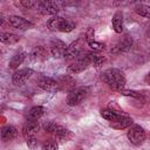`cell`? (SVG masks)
Listing matches in <instances>:
<instances>
[{"instance_id":"cell-8","label":"cell","mask_w":150,"mask_h":150,"mask_svg":"<svg viewBox=\"0 0 150 150\" xmlns=\"http://www.w3.org/2000/svg\"><path fill=\"white\" fill-rule=\"evenodd\" d=\"M82 42L81 40H76L74 41L71 45H69L67 47V50H66V54H64V59L70 61V60H76L79 57V55L82 53Z\"/></svg>"},{"instance_id":"cell-6","label":"cell","mask_w":150,"mask_h":150,"mask_svg":"<svg viewBox=\"0 0 150 150\" xmlns=\"http://www.w3.org/2000/svg\"><path fill=\"white\" fill-rule=\"evenodd\" d=\"M32 75H33V70L29 68H23V69L16 70L12 76V82L15 86H22L30 79Z\"/></svg>"},{"instance_id":"cell-30","label":"cell","mask_w":150,"mask_h":150,"mask_svg":"<svg viewBox=\"0 0 150 150\" xmlns=\"http://www.w3.org/2000/svg\"><path fill=\"white\" fill-rule=\"evenodd\" d=\"M27 145H28V148H30V149H35V148H38V145H39V141H38L35 137L28 138V139H27Z\"/></svg>"},{"instance_id":"cell-2","label":"cell","mask_w":150,"mask_h":150,"mask_svg":"<svg viewBox=\"0 0 150 150\" xmlns=\"http://www.w3.org/2000/svg\"><path fill=\"white\" fill-rule=\"evenodd\" d=\"M47 27L52 32L68 33V32H71L75 28V23L73 21H70V20H67V19L62 18V16L55 15V16H52L47 21Z\"/></svg>"},{"instance_id":"cell-13","label":"cell","mask_w":150,"mask_h":150,"mask_svg":"<svg viewBox=\"0 0 150 150\" xmlns=\"http://www.w3.org/2000/svg\"><path fill=\"white\" fill-rule=\"evenodd\" d=\"M73 136H74V134L69 130V129H67V128H64V127H60L59 128V130L54 134V137H55V141L57 142V143H66V142H68V141H70L71 138H73Z\"/></svg>"},{"instance_id":"cell-16","label":"cell","mask_w":150,"mask_h":150,"mask_svg":"<svg viewBox=\"0 0 150 150\" xmlns=\"http://www.w3.org/2000/svg\"><path fill=\"white\" fill-rule=\"evenodd\" d=\"M45 111H46V109L41 105H35V107L30 108L28 114H27V121H38V120H40L43 116Z\"/></svg>"},{"instance_id":"cell-14","label":"cell","mask_w":150,"mask_h":150,"mask_svg":"<svg viewBox=\"0 0 150 150\" xmlns=\"http://www.w3.org/2000/svg\"><path fill=\"white\" fill-rule=\"evenodd\" d=\"M131 125H132V118L127 116V115H121L118 120H116L115 122H110V128L117 129V130L125 129V128L131 127Z\"/></svg>"},{"instance_id":"cell-1","label":"cell","mask_w":150,"mask_h":150,"mask_svg":"<svg viewBox=\"0 0 150 150\" xmlns=\"http://www.w3.org/2000/svg\"><path fill=\"white\" fill-rule=\"evenodd\" d=\"M101 79L112 89L116 91H121L124 89L125 86V76L121 69L117 68H109L104 70L101 75Z\"/></svg>"},{"instance_id":"cell-11","label":"cell","mask_w":150,"mask_h":150,"mask_svg":"<svg viewBox=\"0 0 150 150\" xmlns=\"http://www.w3.org/2000/svg\"><path fill=\"white\" fill-rule=\"evenodd\" d=\"M131 46H132V39L129 36V35H127V36H124L123 39H121L112 48H111V53L112 54H122V53H125V52H128L130 48H131Z\"/></svg>"},{"instance_id":"cell-9","label":"cell","mask_w":150,"mask_h":150,"mask_svg":"<svg viewBox=\"0 0 150 150\" xmlns=\"http://www.w3.org/2000/svg\"><path fill=\"white\" fill-rule=\"evenodd\" d=\"M8 23L9 26H12L15 29H21V30H26L33 27V23L19 15H12L8 18Z\"/></svg>"},{"instance_id":"cell-24","label":"cell","mask_w":150,"mask_h":150,"mask_svg":"<svg viewBox=\"0 0 150 150\" xmlns=\"http://www.w3.org/2000/svg\"><path fill=\"white\" fill-rule=\"evenodd\" d=\"M61 125L60 124H57L56 122H54V121H49V122H47V123H45V125H43V129H45V131L46 132H49V134H55L57 130H59V128H60Z\"/></svg>"},{"instance_id":"cell-17","label":"cell","mask_w":150,"mask_h":150,"mask_svg":"<svg viewBox=\"0 0 150 150\" xmlns=\"http://www.w3.org/2000/svg\"><path fill=\"white\" fill-rule=\"evenodd\" d=\"M111 25L112 29L116 33H122L123 32V14L122 12H116L111 19Z\"/></svg>"},{"instance_id":"cell-25","label":"cell","mask_w":150,"mask_h":150,"mask_svg":"<svg viewBox=\"0 0 150 150\" xmlns=\"http://www.w3.org/2000/svg\"><path fill=\"white\" fill-rule=\"evenodd\" d=\"M42 150H59V143L53 139H48L42 144Z\"/></svg>"},{"instance_id":"cell-12","label":"cell","mask_w":150,"mask_h":150,"mask_svg":"<svg viewBox=\"0 0 150 150\" xmlns=\"http://www.w3.org/2000/svg\"><path fill=\"white\" fill-rule=\"evenodd\" d=\"M39 130H40V125H39L38 121H27L22 128V135H23L25 139L27 141L28 138L35 137V135L39 132Z\"/></svg>"},{"instance_id":"cell-20","label":"cell","mask_w":150,"mask_h":150,"mask_svg":"<svg viewBox=\"0 0 150 150\" xmlns=\"http://www.w3.org/2000/svg\"><path fill=\"white\" fill-rule=\"evenodd\" d=\"M101 116L104 120L109 121V122H115L116 120L120 118L121 114L117 112V111H115V110H112V109H102L101 110Z\"/></svg>"},{"instance_id":"cell-21","label":"cell","mask_w":150,"mask_h":150,"mask_svg":"<svg viewBox=\"0 0 150 150\" xmlns=\"http://www.w3.org/2000/svg\"><path fill=\"white\" fill-rule=\"evenodd\" d=\"M19 40H20V38L15 34H12V33H1L0 34V41L2 43L13 45V43H16Z\"/></svg>"},{"instance_id":"cell-7","label":"cell","mask_w":150,"mask_h":150,"mask_svg":"<svg viewBox=\"0 0 150 150\" xmlns=\"http://www.w3.org/2000/svg\"><path fill=\"white\" fill-rule=\"evenodd\" d=\"M67 47H68V46H67L62 40H60V39H54V40L50 42V53H52V55H53L55 59L64 57Z\"/></svg>"},{"instance_id":"cell-26","label":"cell","mask_w":150,"mask_h":150,"mask_svg":"<svg viewBox=\"0 0 150 150\" xmlns=\"http://www.w3.org/2000/svg\"><path fill=\"white\" fill-rule=\"evenodd\" d=\"M88 46L90 47V49L95 53H98V52H102L104 50V43H101V42H97V41H91V42H88Z\"/></svg>"},{"instance_id":"cell-28","label":"cell","mask_w":150,"mask_h":150,"mask_svg":"<svg viewBox=\"0 0 150 150\" xmlns=\"http://www.w3.org/2000/svg\"><path fill=\"white\" fill-rule=\"evenodd\" d=\"M38 2L39 1H34V0H22L19 2V5L25 8H34L38 6Z\"/></svg>"},{"instance_id":"cell-15","label":"cell","mask_w":150,"mask_h":150,"mask_svg":"<svg viewBox=\"0 0 150 150\" xmlns=\"http://www.w3.org/2000/svg\"><path fill=\"white\" fill-rule=\"evenodd\" d=\"M16 134H18V130L15 127L8 124V125H5L1 128V139L4 142H7V141H11L13 138L16 137Z\"/></svg>"},{"instance_id":"cell-31","label":"cell","mask_w":150,"mask_h":150,"mask_svg":"<svg viewBox=\"0 0 150 150\" xmlns=\"http://www.w3.org/2000/svg\"><path fill=\"white\" fill-rule=\"evenodd\" d=\"M146 35H148V36H149V38H150V28H149V29H148V32H146Z\"/></svg>"},{"instance_id":"cell-18","label":"cell","mask_w":150,"mask_h":150,"mask_svg":"<svg viewBox=\"0 0 150 150\" xmlns=\"http://www.w3.org/2000/svg\"><path fill=\"white\" fill-rule=\"evenodd\" d=\"M88 66H89L88 63H86L84 61L77 59V60H75L73 63L69 64L68 70H69L70 73H73V74H79V73H82L83 70H86V69L88 68Z\"/></svg>"},{"instance_id":"cell-27","label":"cell","mask_w":150,"mask_h":150,"mask_svg":"<svg viewBox=\"0 0 150 150\" xmlns=\"http://www.w3.org/2000/svg\"><path fill=\"white\" fill-rule=\"evenodd\" d=\"M123 96H130V97H134V98H137V100H143V95L138 91H135V90H121L120 91Z\"/></svg>"},{"instance_id":"cell-10","label":"cell","mask_w":150,"mask_h":150,"mask_svg":"<svg viewBox=\"0 0 150 150\" xmlns=\"http://www.w3.org/2000/svg\"><path fill=\"white\" fill-rule=\"evenodd\" d=\"M38 86L41 89H43L46 91H49V93H55L60 89V83L57 81H55L54 79H50V77H46V76L39 79Z\"/></svg>"},{"instance_id":"cell-23","label":"cell","mask_w":150,"mask_h":150,"mask_svg":"<svg viewBox=\"0 0 150 150\" xmlns=\"http://www.w3.org/2000/svg\"><path fill=\"white\" fill-rule=\"evenodd\" d=\"M135 12L141 15V16H144L146 19H150V6L149 5H144V4H138L136 7H135Z\"/></svg>"},{"instance_id":"cell-19","label":"cell","mask_w":150,"mask_h":150,"mask_svg":"<svg viewBox=\"0 0 150 150\" xmlns=\"http://www.w3.org/2000/svg\"><path fill=\"white\" fill-rule=\"evenodd\" d=\"M26 56H27V54H26L25 52H18V53H15V54L12 56L11 61H9V68H11V69H16V68L25 61Z\"/></svg>"},{"instance_id":"cell-29","label":"cell","mask_w":150,"mask_h":150,"mask_svg":"<svg viewBox=\"0 0 150 150\" xmlns=\"http://www.w3.org/2000/svg\"><path fill=\"white\" fill-rule=\"evenodd\" d=\"M94 40H95V32H94V28L90 27V28H88V30L86 33V41L88 43V42H91Z\"/></svg>"},{"instance_id":"cell-5","label":"cell","mask_w":150,"mask_h":150,"mask_svg":"<svg viewBox=\"0 0 150 150\" xmlns=\"http://www.w3.org/2000/svg\"><path fill=\"white\" fill-rule=\"evenodd\" d=\"M36 11L42 15H53L55 16L60 12V4L56 1H39Z\"/></svg>"},{"instance_id":"cell-3","label":"cell","mask_w":150,"mask_h":150,"mask_svg":"<svg viewBox=\"0 0 150 150\" xmlns=\"http://www.w3.org/2000/svg\"><path fill=\"white\" fill-rule=\"evenodd\" d=\"M127 136H128V139L130 141V143L136 145V146L143 144L144 141H145V137H146L144 129L141 125H137V124H134L129 128Z\"/></svg>"},{"instance_id":"cell-4","label":"cell","mask_w":150,"mask_h":150,"mask_svg":"<svg viewBox=\"0 0 150 150\" xmlns=\"http://www.w3.org/2000/svg\"><path fill=\"white\" fill-rule=\"evenodd\" d=\"M88 91H89V89L87 87L73 88L68 93V95H67V103L69 105H77V104H80L88 96Z\"/></svg>"},{"instance_id":"cell-22","label":"cell","mask_w":150,"mask_h":150,"mask_svg":"<svg viewBox=\"0 0 150 150\" xmlns=\"http://www.w3.org/2000/svg\"><path fill=\"white\" fill-rule=\"evenodd\" d=\"M45 55H46V49L42 46H38L32 50L30 59L34 61H39V60H42L45 57Z\"/></svg>"}]
</instances>
